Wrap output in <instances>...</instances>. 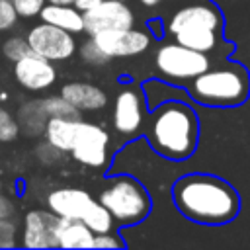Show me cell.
Returning a JSON list of instances; mask_svg holds the SVG:
<instances>
[{"instance_id":"6da1fadb","label":"cell","mask_w":250,"mask_h":250,"mask_svg":"<svg viewBox=\"0 0 250 250\" xmlns=\"http://www.w3.org/2000/svg\"><path fill=\"white\" fill-rule=\"evenodd\" d=\"M176 209L199 225H227L240 211L236 189L211 174H188L172 186Z\"/></svg>"},{"instance_id":"7a4b0ae2","label":"cell","mask_w":250,"mask_h":250,"mask_svg":"<svg viewBox=\"0 0 250 250\" xmlns=\"http://www.w3.org/2000/svg\"><path fill=\"white\" fill-rule=\"evenodd\" d=\"M146 135L152 148L160 156L168 160H186L197 148V113L184 102H164L162 105L152 109Z\"/></svg>"},{"instance_id":"3957f363","label":"cell","mask_w":250,"mask_h":250,"mask_svg":"<svg viewBox=\"0 0 250 250\" xmlns=\"http://www.w3.org/2000/svg\"><path fill=\"white\" fill-rule=\"evenodd\" d=\"M189 96L207 107H234L250 96V74L236 62L229 61L219 66H209L188 82Z\"/></svg>"},{"instance_id":"277c9868","label":"cell","mask_w":250,"mask_h":250,"mask_svg":"<svg viewBox=\"0 0 250 250\" xmlns=\"http://www.w3.org/2000/svg\"><path fill=\"white\" fill-rule=\"evenodd\" d=\"M223 25L221 12L211 4H191L180 8L166 23V31L176 43L209 53L217 47V31Z\"/></svg>"},{"instance_id":"5b68a950","label":"cell","mask_w":250,"mask_h":250,"mask_svg":"<svg viewBox=\"0 0 250 250\" xmlns=\"http://www.w3.org/2000/svg\"><path fill=\"white\" fill-rule=\"evenodd\" d=\"M100 203H104L119 225L131 227L143 223L152 207L146 188L131 176H115L100 193Z\"/></svg>"},{"instance_id":"8992f818","label":"cell","mask_w":250,"mask_h":250,"mask_svg":"<svg viewBox=\"0 0 250 250\" xmlns=\"http://www.w3.org/2000/svg\"><path fill=\"white\" fill-rule=\"evenodd\" d=\"M211 66L207 53L184 47L180 43H164L154 53V68L168 82H189Z\"/></svg>"},{"instance_id":"52a82bcc","label":"cell","mask_w":250,"mask_h":250,"mask_svg":"<svg viewBox=\"0 0 250 250\" xmlns=\"http://www.w3.org/2000/svg\"><path fill=\"white\" fill-rule=\"evenodd\" d=\"M27 43L33 53L49 61H64L76 51V41L70 31L51 25L47 21L35 25L27 33Z\"/></svg>"},{"instance_id":"ba28073f","label":"cell","mask_w":250,"mask_h":250,"mask_svg":"<svg viewBox=\"0 0 250 250\" xmlns=\"http://www.w3.org/2000/svg\"><path fill=\"white\" fill-rule=\"evenodd\" d=\"M135 23L133 10L123 0H102L84 12V31L96 35L100 31L131 29Z\"/></svg>"},{"instance_id":"9c48e42d","label":"cell","mask_w":250,"mask_h":250,"mask_svg":"<svg viewBox=\"0 0 250 250\" xmlns=\"http://www.w3.org/2000/svg\"><path fill=\"white\" fill-rule=\"evenodd\" d=\"M107 145H109V135L104 127L80 121L76 141L72 146V158L78 160L80 164L100 168L107 162Z\"/></svg>"},{"instance_id":"30bf717a","label":"cell","mask_w":250,"mask_h":250,"mask_svg":"<svg viewBox=\"0 0 250 250\" xmlns=\"http://www.w3.org/2000/svg\"><path fill=\"white\" fill-rule=\"evenodd\" d=\"M100 49L109 57H133L141 55L150 47V35L146 31H139L135 27L131 29H115V31H100L96 35H90Z\"/></svg>"},{"instance_id":"8fae6325","label":"cell","mask_w":250,"mask_h":250,"mask_svg":"<svg viewBox=\"0 0 250 250\" xmlns=\"http://www.w3.org/2000/svg\"><path fill=\"white\" fill-rule=\"evenodd\" d=\"M59 215L53 211H29L23 223V246L25 248H59L57 240Z\"/></svg>"},{"instance_id":"7c38bea8","label":"cell","mask_w":250,"mask_h":250,"mask_svg":"<svg viewBox=\"0 0 250 250\" xmlns=\"http://www.w3.org/2000/svg\"><path fill=\"white\" fill-rule=\"evenodd\" d=\"M14 74L16 80L27 90H45L57 78V70L51 64V61L33 51L27 53L23 59L16 61Z\"/></svg>"},{"instance_id":"4fadbf2b","label":"cell","mask_w":250,"mask_h":250,"mask_svg":"<svg viewBox=\"0 0 250 250\" xmlns=\"http://www.w3.org/2000/svg\"><path fill=\"white\" fill-rule=\"evenodd\" d=\"M94 201L96 199L86 189L78 188H59L53 189L47 197V205L55 215L72 219H82Z\"/></svg>"},{"instance_id":"5bb4252c","label":"cell","mask_w":250,"mask_h":250,"mask_svg":"<svg viewBox=\"0 0 250 250\" xmlns=\"http://www.w3.org/2000/svg\"><path fill=\"white\" fill-rule=\"evenodd\" d=\"M143 123V107H141V94L135 88H125L117 94L113 105V125L117 133L131 135Z\"/></svg>"},{"instance_id":"9a60e30c","label":"cell","mask_w":250,"mask_h":250,"mask_svg":"<svg viewBox=\"0 0 250 250\" xmlns=\"http://www.w3.org/2000/svg\"><path fill=\"white\" fill-rule=\"evenodd\" d=\"M61 96L80 111H96L107 104L105 92L100 86L88 82H68L62 86Z\"/></svg>"},{"instance_id":"2e32d148","label":"cell","mask_w":250,"mask_h":250,"mask_svg":"<svg viewBox=\"0 0 250 250\" xmlns=\"http://www.w3.org/2000/svg\"><path fill=\"white\" fill-rule=\"evenodd\" d=\"M94 236L82 219L59 217L57 221L59 248H94Z\"/></svg>"},{"instance_id":"e0dca14e","label":"cell","mask_w":250,"mask_h":250,"mask_svg":"<svg viewBox=\"0 0 250 250\" xmlns=\"http://www.w3.org/2000/svg\"><path fill=\"white\" fill-rule=\"evenodd\" d=\"M41 20L57 25L61 29L74 33H82L84 31V12H80L74 4H45L43 10L39 12Z\"/></svg>"},{"instance_id":"ac0fdd59","label":"cell","mask_w":250,"mask_h":250,"mask_svg":"<svg viewBox=\"0 0 250 250\" xmlns=\"http://www.w3.org/2000/svg\"><path fill=\"white\" fill-rule=\"evenodd\" d=\"M80 117H49L47 125H45V137L47 141L64 150H72L74 141H76V133L80 127Z\"/></svg>"},{"instance_id":"d6986e66","label":"cell","mask_w":250,"mask_h":250,"mask_svg":"<svg viewBox=\"0 0 250 250\" xmlns=\"http://www.w3.org/2000/svg\"><path fill=\"white\" fill-rule=\"evenodd\" d=\"M47 113L43 109L41 100H31L27 104H23L18 111V123L20 129H23V133L27 135H39L45 133V125H47Z\"/></svg>"},{"instance_id":"ffe728a7","label":"cell","mask_w":250,"mask_h":250,"mask_svg":"<svg viewBox=\"0 0 250 250\" xmlns=\"http://www.w3.org/2000/svg\"><path fill=\"white\" fill-rule=\"evenodd\" d=\"M82 221L88 225V229L94 232V234H104V232H111L113 230V215L109 213V209L100 203V201H94L90 205V209L86 211V215L82 217Z\"/></svg>"},{"instance_id":"44dd1931","label":"cell","mask_w":250,"mask_h":250,"mask_svg":"<svg viewBox=\"0 0 250 250\" xmlns=\"http://www.w3.org/2000/svg\"><path fill=\"white\" fill-rule=\"evenodd\" d=\"M41 104H43L47 117H80V109H76L62 96L45 98V100H41Z\"/></svg>"},{"instance_id":"7402d4cb","label":"cell","mask_w":250,"mask_h":250,"mask_svg":"<svg viewBox=\"0 0 250 250\" xmlns=\"http://www.w3.org/2000/svg\"><path fill=\"white\" fill-rule=\"evenodd\" d=\"M27 53H31V47L27 43V39H21V37H10L2 43V55L10 61H20L23 59Z\"/></svg>"},{"instance_id":"603a6c76","label":"cell","mask_w":250,"mask_h":250,"mask_svg":"<svg viewBox=\"0 0 250 250\" xmlns=\"http://www.w3.org/2000/svg\"><path fill=\"white\" fill-rule=\"evenodd\" d=\"M20 123L18 119L4 107H0V143H10L18 137Z\"/></svg>"},{"instance_id":"cb8c5ba5","label":"cell","mask_w":250,"mask_h":250,"mask_svg":"<svg viewBox=\"0 0 250 250\" xmlns=\"http://www.w3.org/2000/svg\"><path fill=\"white\" fill-rule=\"evenodd\" d=\"M80 55H82V59H84L88 64H98V66H100V64H105V62L109 61V57L100 49V45H98L92 37L82 43Z\"/></svg>"},{"instance_id":"d4e9b609","label":"cell","mask_w":250,"mask_h":250,"mask_svg":"<svg viewBox=\"0 0 250 250\" xmlns=\"http://www.w3.org/2000/svg\"><path fill=\"white\" fill-rule=\"evenodd\" d=\"M18 21V10L12 0H0V31H8Z\"/></svg>"},{"instance_id":"484cf974","label":"cell","mask_w":250,"mask_h":250,"mask_svg":"<svg viewBox=\"0 0 250 250\" xmlns=\"http://www.w3.org/2000/svg\"><path fill=\"white\" fill-rule=\"evenodd\" d=\"M16 246V223L12 219H0V248Z\"/></svg>"},{"instance_id":"4316f807","label":"cell","mask_w":250,"mask_h":250,"mask_svg":"<svg viewBox=\"0 0 250 250\" xmlns=\"http://www.w3.org/2000/svg\"><path fill=\"white\" fill-rule=\"evenodd\" d=\"M12 2L18 10V16H23V18L39 16V12L45 6V0H12Z\"/></svg>"},{"instance_id":"83f0119b","label":"cell","mask_w":250,"mask_h":250,"mask_svg":"<svg viewBox=\"0 0 250 250\" xmlns=\"http://www.w3.org/2000/svg\"><path fill=\"white\" fill-rule=\"evenodd\" d=\"M123 246H125V240H121L117 234L104 232L94 236V248H123Z\"/></svg>"},{"instance_id":"f1b7e54d","label":"cell","mask_w":250,"mask_h":250,"mask_svg":"<svg viewBox=\"0 0 250 250\" xmlns=\"http://www.w3.org/2000/svg\"><path fill=\"white\" fill-rule=\"evenodd\" d=\"M14 215V203L0 191V219H12Z\"/></svg>"},{"instance_id":"f546056e","label":"cell","mask_w":250,"mask_h":250,"mask_svg":"<svg viewBox=\"0 0 250 250\" xmlns=\"http://www.w3.org/2000/svg\"><path fill=\"white\" fill-rule=\"evenodd\" d=\"M102 0H74V6L80 10V12H86L90 8H94L96 4H100Z\"/></svg>"},{"instance_id":"4dcf8cb0","label":"cell","mask_w":250,"mask_h":250,"mask_svg":"<svg viewBox=\"0 0 250 250\" xmlns=\"http://www.w3.org/2000/svg\"><path fill=\"white\" fill-rule=\"evenodd\" d=\"M141 6H145V8H154V6H158L160 2H164V0H137Z\"/></svg>"},{"instance_id":"1f68e13d","label":"cell","mask_w":250,"mask_h":250,"mask_svg":"<svg viewBox=\"0 0 250 250\" xmlns=\"http://www.w3.org/2000/svg\"><path fill=\"white\" fill-rule=\"evenodd\" d=\"M51 4H74V0H47Z\"/></svg>"}]
</instances>
